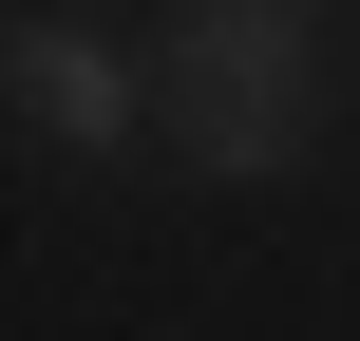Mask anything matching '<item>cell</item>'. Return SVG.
<instances>
[{
    "mask_svg": "<svg viewBox=\"0 0 360 341\" xmlns=\"http://www.w3.org/2000/svg\"><path fill=\"white\" fill-rule=\"evenodd\" d=\"M323 76H342L323 0H171V152L190 171H228V190L304 171L323 152Z\"/></svg>",
    "mask_w": 360,
    "mask_h": 341,
    "instance_id": "1",
    "label": "cell"
},
{
    "mask_svg": "<svg viewBox=\"0 0 360 341\" xmlns=\"http://www.w3.org/2000/svg\"><path fill=\"white\" fill-rule=\"evenodd\" d=\"M0 114H19V133H57V152H95V171L152 133L133 57H114V38H76V19H38V0H0Z\"/></svg>",
    "mask_w": 360,
    "mask_h": 341,
    "instance_id": "2",
    "label": "cell"
}]
</instances>
